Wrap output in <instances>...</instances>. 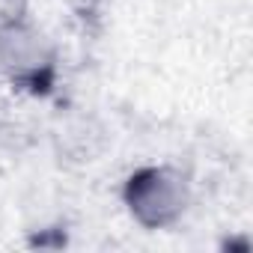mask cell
I'll return each mask as SVG.
<instances>
[{"label":"cell","instance_id":"cell-1","mask_svg":"<svg viewBox=\"0 0 253 253\" xmlns=\"http://www.w3.org/2000/svg\"><path fill=\"white\" fill-rule=\"evenodd\" d=\"M57 45L27 15L0 18V75L12 86L45 95L57 81Z\"/></svg>","mask_w":253,"mask_h":253},{"label":"cell","instance_id":"cell-2","mask_svg":"<svg viewBox=\"0 0 253 253\" xmlns=\"http://www.w3.org/2000/svg\"><path fill=\"white\" fill-rule=\"evenodd\" d=\"M122 203L143 229H173L191 209V182L170 164H149L125 179Z\"/></svg>","mask_w":253,"mask_h":253}]
</instances>
